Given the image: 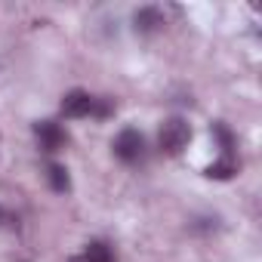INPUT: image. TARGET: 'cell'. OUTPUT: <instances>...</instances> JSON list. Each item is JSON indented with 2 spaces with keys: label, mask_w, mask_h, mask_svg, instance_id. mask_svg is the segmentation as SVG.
Returning a JSON list of instances; mask_svg holds the SVG:
<instances>
[{
  "label": "cell",
  "mask_w": 262,
  "mask_h": 262,
  "mask_svg": "<svg viewBox=\"0 0 262 262\" xmlns=\"http://www.w3.org/2000/svg\"><path fill=\"white\" fill-rule=\"evenodd\" d=\"M90 111H96V99L90 93H83V90L65 93V99H62V114L65 117H86Z\"/></svg>",
  "instance_id": "4"
},
{
  "label": "cell",
  "mask_w": 262,
  "mask_h": 262,
  "mask_svg": "<svg viewBox=\"0 0 262 262\" xmlns=\"http://www.w3.org/2000/svg\"><path fill=\"white\" fill-rule=\"evenodd\" d=\"M34 136H37L40 148L50 151V155L59 151V148H65V142H68L65 129H62L59 123H53V120H37V123H34Z\"/></svg>",
  "instance_id": "3"
},
{
  "label": "cell",
  "mask_w": 262,
  "mask_h": 262,
  "mask_svg": "<svg viewBox=\"0 0 262 262\" xmlns=\"http://www.w3.org/2000/svg\"><path fill=\"white\" fill-rule=\"evenodd\" d=\"M0 222H4V210H0Z\"/></svg>",
  "instance_id": "10"
},
{
  "label": "cell",
  "mask_w": 262,
  "mask_h": 262,
  "mask_svg": "<svg viewBox=\"0 0 262 262\" xmlns=\"http://www.w3.org/2000/svg\"><path fill=\"white\" fill-rule=\"evenodd\" d=\"M47 179H50V188L53 191H59V194L71 191V176H68V170L62 164H50L47 167Z\"/></svg>",
  "instance_id": "6"
},
{
  "label": "cell",
  "mask_w": 262,
  "mask_h": 262,
  "mask_svg": "<svg viewBox=\"0 0 262 262\" xmlns=\"http://www.w3.org/2000/svg\"><path fill=\"white\" fill-rule=\"evenodd\" d=\"M234 173H237V164H234L231 158H219L216 164L207 167V176H210V179H231Z\"/></svg>",
  "instance_id": "7"
},
{
  "label": "cell",
  "mask_w": 262,
  "mask_h": 262,
  "mask_svg": "<svg viewBox=\"0 0 262 262\" xmlns=\"http://www.w3.org/2000/svg\"><path fill=\"white\" fill-rule=\"evenodd\" d=\"M188 142H191V126H188V120H182V117H170V120H164L161 133H158V145H161V151H167V155H179Z\"/></svg>",
  "instance_id": "1"
},
{
  "label": "cell",
  "mask_w": 262,
  "mask_h": 262,
  "mask_svg": "<svg viewBox=\"0 0 262 262\" xmlns=\"http://www.w3.org/2000/svg\"><path fill=\"white\" fill-rule=\"evenodd\" d=\"M68 262H90V259H86V256H83V253H80V256H71V259H68Z\"/></svg>",
  "instance_id": "9"
},
{
  "label": "cell",
  "mask_w": 262,
  "mask_h": 262,
  "mask_svg": "<svg viewBox=\"0 0 262 262\" xmlns=\"http://www.w3.org/2000/svg\"><path fill=\"white\" fill-rule=\"evenodd\" d=\"M133 22H136V31H142V34H155V31L164 25V13H161L158 7H142V10L133 16Z\"/></svg>",
  "instance_id": "5"
},
{
  "label": "cell",
  "mask_w": 262,
  "mask_h": 262,
  "mask_svg": "<svg viewBox=\"0 0 262 262\" xmlns=\"http://www.w3.org/2000/svg\"><path fill=\"white\" fill-rule=\"evenodd\" d=\"M90 262H114V256H111V250L102 244V241H93L90 247H86V253H83Z\"/></svg>",
  "instance_id": "8"
},
{
  "label": "cell",
  "mask_w": 262,
  "mask_h": 262,
  "mask_svg": "<svg viewBox=\"0 0 262 262\" xmlns=\"http://www.w3.org/2000/svg\"><path fill=\"white\" fill-rule=\"evenodd\" d=\"M142 151H145V139H142L139 129H133V126L120 129L117 139H114V155H117L123 164H136V161L142 158Z\"/></svg>",
  "instance_id": "2"
}]
</instances>
